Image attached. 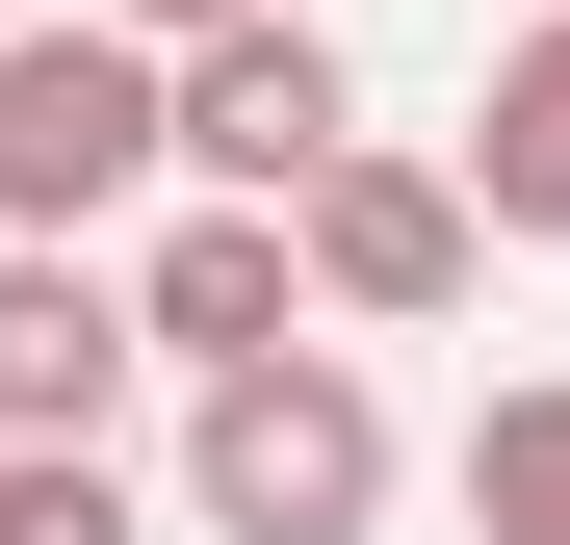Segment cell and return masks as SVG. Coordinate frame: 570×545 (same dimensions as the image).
Segmentation results:
<instances>
[{"instance_id": "1", "label": "cell", "mask_w": 570, "mask_h": 545, "mask_svg": "<svg viewBox=\"0 0 570 545\" xmlns=\"http://www.w3.org/2000/svg\"><path fill=\"white\" fill-rule=\"evenodd\" d=\"M181 519L208 545H363L390 519V390H363V363H234L208 416H181Z\"/></svg>"}, {"instance_id": "2", "label": "cell", "mask_w": 570, "mask_h": 545, "mask_svg": "<svg viewBox=\"0 0 570 545\" xmlns=\"http://www.w3.org/2000/svg\"><path fill=\"white\" fill-rule=\"evenodd\" d=\"M181 182V52L156 27H0V234H105Z\"/></svg>"}, {"instance_id": "3", "label": "cell", "mask_w": 570, "mask_h": 545, "mask_svg": "<svg viewBox=\"0 0 570 545\" xmlns=\"http://www.w3.org/2000/svg\"><path fill=\"white\" fill-rule=\"evenodd\" d=\"M363 156V78H337V27H208L181 52V182H208V208H312V182Z\"/></svg>"}, {"instance_id": "4", "label": "cell", "mask_w": 570, "mask_h": 545, "mask_svg": "<svg viewBox=\"0 0 570 545\" xmlns=\"http://www.w3.org/2000/svg\"><path fill=\"white\" fill-rule=\"evenodd\" d=\"M312 312H363V338H415V312H466V260H493V208H466V156H337L312 208Z\"/></svg>"}, {"instance_id": "5", "label": "cell", "mask_w": 570, "mask_h": 545, "mask_svg": "<svg viewBox=\"0 0 570 545\" xmlns=\"http://www.w3.org/2000/svg\"><path fill=\"white\" fill-rule=\"evenodd\" d=\"M130 363H156V312L105 286V260L78 234H0V441H105Z\"/></svg>"}, {"instance_id": "6", "label": "cell", "mask_w": 570, "mask_h": 545, "mask_svg": "<svg viewBox=\"0 0 570 545\" xmlns=\"http://www.w3.org/2000/svg\"><path fill=\"white\" fill-rule=\"evenodd\" d=\"M130 312H156V363H181V390H234V363H285V338H312V234H285V208H181V234L130 260Z\"/></svg>"}, {"instance_id": "7", "label": "cell", "mask_w": 570, "mask_h": 545, "mask_svg": "<svg viewBox=\"0 0 570 545\" xmlns=\"http://www.w3.org/2000/svg\"><path fill=\"white\" fill-rule=\"evenodd\" d=\"M466 208H493V234H570V27L493 52V105H466Z\"/></svg>"}, {"instance_id": "8", "label": "cell", "mask_w": 570, "mask_h": 545, "mask_svg": "<svg viewBox=\"0 0 570 545\" xmlns=\"http://www.w3.org/2000/svg\"><path fill=\"white\" fill-rule=\"evenodd\" d=\"M466 519H493V545H570V390H493V441H466Z\"/></svg>"}, {"instance_id": "9", "label": "cell", "mask_w": 570, "mask_h": 545, "mask_svg": "<svg viewBox=\"0 0 570 545\" xmlns=\"http://www.w3.org/2000/svg\"><path fill=\"white\" fill-rule=\"evenodd\" d=\"M0 545H156L105 441H0Z\"/></svg>"}, {"instance_id": "10", "label": "cell", "mask_w": 570, "mask_h": 545, "mask_svg": "<svg viewBox=\"0 0 570 545\" xmlns=\"http://www.w3.org/2000/svg\"><path fill=\"white\" fill-rule=\"evenodd\" d=\"M105 27H156V52H208V27H259V0H105Z\"/></svg>"}, {"instance_id": "11", "label": "cell", "mask_w": 570, "mask_h": 545, "mask_svg": "<svg viewBox=\"0 0 570 545\" xmlns=\"http://www.w3.org/2000/svg\"><path fill=\"white\" fill-rule=\"evenodd\" d=\"M0 27H52V0H0Z\"/></svg>"}]
</instances>
